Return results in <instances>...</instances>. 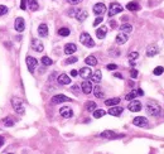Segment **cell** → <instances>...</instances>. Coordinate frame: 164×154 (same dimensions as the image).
Here are the masks:
<instances>
[{
  "instance_id": "obj_12",
  "label": "cell",
  "mask_w": 164,
  "mask_h": 154,
  "mask_svg": "<svg viewBox=\"0 0 164 154\" xmlns=\"http://www.w3.org/2000/svg\"><path fill=\"white\" fill-rule=\"evenodd\" d=\"M68 101H72V100L65 95H56L52 97V102L53 104H62V102H68Z\"/></svg>"
},
{
  "instance_id": "obj_30",
  "label": "cell",
  "mask_w": 164,
  "mask_h": 154,
  "mask_svg": "<svg viewBox=\"0 0 164 154\" xmlns=\"http://www.w3.org/2000/svg\"><path fill=\"white\" fill-rule=\"evenodd\" d=\"M3 124H4V126H6V128H10V126H13V125L15 124V121H14V119H13L12 116H6L4 120H3Z\"/></svg>"
},
{
  "instance_id": "obj_3",
  "label": "cell",
  "mask_w": 164,
  "mask_h": 154,
  "mask_svg": "<svg viewBox=\"0 0 164 154\" xmlns=\"http://www.w3.org/2000/svg\"><path fill=\"white\" fill-rule=\"evenodd\" d=\"M80 42L85 46V47H89V48H92L93 46H95V42H93V39L91 38V36L89 33H82L81 36H80Z\"/></svg>"
},
{
  "instance_id": "obj_2",
  "label": "cell",
  "mask_w": 164,
  "mask_h": 154,
  "mask_svg": "<svg viewBox=\"0 0 164 154\" xmlns=\"http://www.w3.org/2000/svg\"><path fill=\"white\" fill-rule=\"evenodd\" d=\"M12 106L19 115H23L25 113V109L23 106V101L19 97H12Z\"/></svg>"
},
{
  "instance_id": "obj_41",
  "label": "cell",
  "mask_w": 164,
  "mask_h": 154,
  "mask_svg": "<svg viewBox=\"0 0 164 154\" xmlns=\"http://www.w3.org/2000/svg\"><path fill=\"white\" fill-rule=\"evenodd\" d=\"M102 20H103V19H102V16H101V15H100V16H97V18L95 19V22H93V27H97V25H99L100 23H102Z\"/></svg>"
},
{
  "instance_id": "obj_38",
  "label": "cell",
  "mask_w": 164,
  "mask_h": 154,
  "mask_svg": "<svg viewBox=\"0 0 164 154\" xmlns=\"http://www.w3.org/2000/svg\"><path fill=\"white\" fill-rule=\"evenodd\" d=\"M138 57H139V53H138V52H131V53H129V61H135Z\"/></svg>"
},
{
  "instance_id": "obj_15",
  "label": "cell",
  "mask_w": 164,
  "mask_h": 154,
  "mask_svg": "<svg viewBox=\"0 0 164 154\" xmlns=\"http://www.w3.org/2000/svg\"><path fill=\"white\" fill-rule=\"evenodd\" d=\"M79 73H80V76L82 77L83 80H87V79H90V77H91L92 71H91L90 67H83V68H81V70H80Z\"/></svg>"
},
{
  "instance_id": "obj_23",
  "label": "cell",
  "mask_w": 164,
  "mask_h": 154,
  "mask_svg": "<svg viewBox=\"0 0 164 154\" xmlns=\"http://www.w3.org/2000/svg\"><path fill=\"white\" fill-rule=\"evenodd\" d=\"M115 40H116V43H117V44H125L126 42H127V34H125V33H120V34H117Z\"/></svg>"
},
{
  "instance_id": "obj_21",
  "label": "cell",
  "mask_w": 164,
  "mask_h": 154,
  "mask_svg": "<svg viewBox=\"0 0 164 154\" xmlns=\"http://www.w3.org/2000/svg\"><path fill=\"white\" fill-rule=\"evenodd\" d=\"M76 51H77V47H76V44H73V43H67V44L65 46V53H66V54H73Z\"/></svg>"
},
{
  "instance_id": "obj_31",
  "label": "cell",
  "mask_w": 164,
  "mask_h": 154,
  "mask_svg": "<svg viewBox=\"0 0 164 154\" xmlns=\"http://www.w3.org/2000/svg\"><path fill=\"white\" fill-rule=\"evenodd\" d=\"M92 113H93V117L95 119H100V117H102L103 115L106 114V111L102 110V109H96V110H93Z\"/></svg>"
},
{
  "instance_id": "obj_20",
  "label": "cell",
  "mask_w": 164,
  "mask_h": 154,
  "mask_svg": "<svg viewBox=\"0 0 164 154\" xmlns=\"http://www.w3.org/2000/svg\"><path fill=\"white\" fill-rule=\"evenodd\" d=\"M38 34H39V37H43V38H46L48 36V27H47V24H40L39 27H38Z\"/></svg>"
},
{
  "instance_id": "obj_14",
  "label": "cell",
  "mask_w": 164,
  "mask_h": 154,
  "mask_svg": "<svg viewBox=\"0 0 164 154\" xmlns=\"http://www.w3.org/2000/svg\"><path fill=\"white\" fill-rule=\"evenodd\" d=\"M14 28H15L16 32L22 33V32L24 30V28H25L24 19H23V18H16V19H15V23H14Z\"/></svg>"
},
{
  "instance_id": "obj_10",
  "label": "cell",
  "mask_w": 164,
  "mask_h": 154,
  "mask_svg": "<svg viewBox=\"0 0 164 154\" xmlns=\"http://www.w3.org/2000/svg\"><path fill=\"white\" fill-rule=\"evenodd\" d=\"M106 12V6H105V4L103 3H97V4H95V6H93V13L96 14V15H102L103 13Z\"/></svg>"
},
{
  "instance_id": "obj_1",
  "label": "cell",
  "mask_w": 164,
  "mask_h": 154,
  "mask_svg": "<svg viewBox=\"0 0 164 154\" xmlns=\"http://www.w3.org/2000/svg\"><path fill=\"white\" fill-rule=\"evenodd\" d=\"M145 109H146V113H148L149 115H152V116H159L160 113H162L160 105L158 104V102H155V101H148Z\"/></svg>"
},
{
  "instance_id": "obj_39",
  "label": "cell",
  "mask_w": 164,
  "mask_h": 154,
  "mask_svg": "<svg viewBox=\"0 0 164 154\" xmlns=\"http://www.w3.org/2000/svg\"><path fill=\"white\" fill-rule=\"evenodd\" d=\"M77 62V57H68L66 59V65H72V63H76Z\"/></svg>"
},
{
  "instance_id": "obj_43",
  "label": "cell",
  "mask_w": 164,
  "mask_h": 154,
  "mask_svg": "<svg viewBox=\"0 0 164 154\" xmlns=\"http://www.w3.org/2000/svg\"><path fill=\"white\" fill-rule=\"evenodd\" d=\"M67 3H70L71 5H77V4H80L82 0H66Z\"/></svg>"
},
{
  "instance_id": "obj_49",
  "label": "cell",
  "mask_w": 164,
  "mask_h": 154,
  "mask_svg": "<svg viewBox=\"0 0 164 154\" xmlns=\"http://www.w3.org/2000/svg\"><path fill=\"white\" fill-rule=\"evenodd\" d=\"M114 76H115V77H117V79H123L121 73H117V72H115V73H114Z\"/></svg>"
},
{
  "instance_id": "obj_8",
  "label": "cell",
  "mask_w": 164,
  "mask_h": 154,
  "mask_svg": "<svg viewBox=\"0 0 164 154\" xmlns=\"http://www.w3.org/2000/svg\"><path fill=\"white\" fill-rule=\"evenodd\" d=\"M25 62H27V66H28V70H29V72H34V70H36V67H37V65H38V61L34 57H30V56H28L27 57V59H25Z\"/></svg>"
},
{
  "instance_id": "obj_22",
  "label": "cell",
  "mask_w": 164,
  "mask_h": 154,
  "mask_svg": "<svg viewBox=\"0 0 164 154\" xmlns=\"http://www.w3.org/2000/svg\"><path fill=\"white\" fill-rule=\"evenodd\" d=\"M101 79H102V73L101 71H95L92 75H91V81L95 82V83H100L101 82Z\"/></svg>"
},
{
  "instance_id": "obj_13",
  "label": "cell",
  "mask_w": 164,
  "mask_h": 154,
  "mask_svg": "<svg viewBox=\"0 0 164 154\" xmlns=\"http://www.w3.org/2000/svg\"><path fill=\"white\" fill-rule=\"evenodd\" d=\"M59 114H61V116L65 117V119H70V117L73 116V111H72L71 107L65 106V107H62L61 110H59Z\"/></svg>"
},
{
  "instance_id": "obj_51",
  "label": "cell",
  "mask_w": 164,
  "mask_h": 154,
  "mask_svg": "<svg viewBox=\"0 0 164 154\" xmlns=\"http://www.w3.org/2000/svg\"><path fill=\"white\" fill-rule=\"evenodd\" d=\"M8 154H14V153H8Z\"/></svg>"
},
{
  "instance_id": "obj_29",
  "label": "cell",
  "mask_w": 164,
  "mask_h": 154,
  "mask_svg": "<svg viewBox=\"0 0 164 154\" xmlns=\"http://www.w3.org/2000/svg\"><path fill=\"white\" fill-rule=\"evenodd\" d=\"M85 62L87 63L89 66H96L97 65V59H96V57H95V56H89V57H86Z\"/></svg>"
},
{
  "instance_id": "obj_9",
  "label": "cell",
  "mask_w": 164,
  "mask_h": 154,
  "mask_svg": "<svg viewBox=\"0 0 164 154\" xmlns=\"http://www.w3.org/2000/svg\"><path fill=\"white\" fill-rule=\"evenodd\" d=\"M32 49L33 51H36V52H43L44 51V46H43V43L39 40V39H32Z\"/></svg>"
},
{
  "instance_id": "obj_48",
  "label": "cell",
  "mask_w": 164,
  "mask_h": 154,
  "mask_svg": "<svg viewBox=\"0 0 164 154\" xmlns=\"http://www.w3.org/2000/svg\"><path fill=\"white\" fill-rule=\"evenodd\" d=\"M77 75H79V72H77L76 70H72V71H71V76H72V77H76Z\"/></svg>"
},
{
  "instance_id": "obj_7",
  "label": "cell",
  "mask_w": 164,
  "mask_h": 154,
  "mask_svg": "<svg viewBox=\"0 0 164 154\" xmlns=\"http://www.w3.org/2000/svg\"><path fill=\"white\" fill-rule=\"evenodd\" d=\"M127 109L130 110L131 113H138V111H140V110H141V102L134 99V100L130 101V104L127 105Z\"/></svg>"
},
{
  "instance_id": "obj_44",
  "label": "cell",
  "mask_w": 164,
  "mask_h": 154,
  "mask_svg": "<svg viewBox=\"0 0 164 154\" xmlns=\"http://www.w3.org/2000/svg\"><path fill=\"white\" fill-rule=\"evenodd\" d=\"M106 68H107V70H117V66L114 65V63H110V65L106 66Z\"/></svg>"
},
{
  "instance_id": "obj_45",
  "label": "cell",
  "mask_w": 164,
  "mask_h": 154,
  "mask_svg": "<svg viewBox=\"0 0 164 154\" xmlns=\"http://www.w3.org/2000/svg\"><path fill=\"white\" fill-rule=\"evenodd\" d=\"M130 75H131L133 79H136V77H138V71L135 70V68H133V70L130 71Z\"/></svg>"
},
{
  "instance_id": "obj_35",
  "label": "cell",
  "mask_w": 164,
  "mask_h": 154,
  "mask_svg": "<svg viewBox=\"0 0 164 154\" xmlns=\"http://www.w3.org/2000/svg\"><path fill=\"white\" fill-rule=\"evenodd\" d=\"M42 63H43V66H51V65H53V61L49 57L44 56V57H42Z\"/></svg>"
},
{
  "instance_id": "obj_26",
  "label": "cell",
  "mask_w": 164,
  "mask_h": 154,
  "mask_svg": "<svg viewBox=\"0 0 164 154\" xmlns=\"http://www.w3.org/2000/svg\"><path fill=\"white\" fill-rule=\"evenodd\" d=\"M126 9L130 12H136V10H139V4L136 2H130L126 4Z\"/></svg>"
},
{
  "instance_id": "obj_32",
  "label": "cell",
  "mask_w": 164,
  "mask_h": 154,
  "mask_svg": "<svg viewBox=\"0 0 164 154\" xmlns=\"http://www.w3.org/2000/svg\"><path fill=\"white\" fill-rule=\"evenodd\" d=\"M86 110H87L89 113H92L93 110H96V102H93V101L86 102Z\"/></svg>"
},
{
  "instance_id": "obj_16",
  "label": "cell",
  "mask_w": 164,
  "mask_h": 154,
  "mask_svg": "<svg viewBox=\"0 0 164 154\" xmlns=\"http://www.w3.org/2000/svg\"><path fill=\"white\" fill-rule=\"evenodd\" d=\"M81 89H82V92L86 93V95H89V93L92 92V85L90 81H83L81 83Z\"/></svg>"
},
{
  "instance_id": "obj_24",
  "label": "cell",
  "mask_w": 164,
  "mask_h": 154,
  "mask_svg": "<svg viewBox=\"0 0 164 154\" xmlns=\"http://www.w3.org/2000/svg\"><path fill=\"white\" fill-rule=\"evenodd\" d=\"M106 33H107V28L106 27H100L97 30H96V36L99 39H103L106 37Z\"/></svg>"
},
{
  "instance_id": "obj_50",
  "label": "cell",
  "mask_w": 164,
  "mask_h": 154,
  "mask_svg": "<svg viewBox=\"0 0 164 154\" xmlns=\"http://www.w3.org/2000/svg\"><path fill=\"white\" fill-rule=\"evenodd\" d=\"M2 145H4V138L0 136V147H2Z\"/></svg>"
},
{
  "instance_id": "obj_36",
  "label": "cell",
  "mask_w": 164,
  "mask_h": 154,
  "mask_svg": "<svg viewBox=\"0 0 164 154\" xmlns=\"http://www.w3.org/2000/svg\"><path fill=\"white\" fill-rule=\"evenodd\" d=\"M136 95H138V93H136V90H135V91H131V92H129L127 95L125 96V99H126L127 101H131V100H134V99L136 97Z\"/></svg>"
},
{
  "instance_id": "obj_25",
  "label": "cell",
  "mask_w": 164,
  "mask_h": 154,
  "mask_svg": "<svg viewBox=\"0 0 164 154\" xmlns=\"http://www.w3.org/2000/svg\"><path fill=\"white\" fill-rule=\"evenodd\" d=\"M120 30H121V33H125V34H129V33H131L133 32V27H131V24H129V23H124L121 27H120Z\"/></svg>"
},
{
  "instance_id": "obj_42",
  "label": "cell",
  "mask_w": 164,
  "mask_h": 154,
  "mask_svg": "<svg viewBox=\"0 0 164 154\" xmlns=\"http://www.w3.org/2000/svg\"><path fill=\"white\" fill-rule=\"evenodd\" d=\"M27 3H28V0H22V3H20V9L22 10L27 9Z\"/></svg>"
},
{
  "instance_id": "obj_37",
  "label": "cell",
  "mask_w": 164,
  "mask_h": 154,
  "mask_svg": "<svg viewBox=\"0 0 164 154\" xmlns=\"http://www.w3.org/2000/svg\"><path fill=\"white\" fill-rule=\"evenodd\" d=\"M163 72H164V68H163L162 66H158V67H155V68H154V71H153V73H154L155 76H160Z\"/></svg>"
},
{
  "instance_id": "obj_34",
  "label": "cell",
  "mask_w": 164,
  "mask_h": 154,
  "mask_svg": "<svg viewBox=\"0 0 164 154\" xmlns=\"http://www.w3.org/2000/svg\"><path fill=\"white\" fill-rule=\"evenodd\" d=\"M70 33H71V30L68 29V28H61V29L58 30V34L61 37H68V36H70Z\"/></svg>"
},
{
  "instance_id": "obj_47",
  "label": "cell",
  "mask_w": 164,
  "mask_h": 154,
  "mask_svg": "<svg viewBox=\"0 0 164 154\" xmlns=\"http://www.w3.org/2000/svg\"><path fill=\"white\" fill-rule=\"evenodd\" d=\"M136 93H138V95H140V96H143V95H144V91H143L141 89H138V90H136Z\"/></svg>"
},
{
  "instance_id": "obj_28",
  "label": "cell",
  "mask_w": 164,
  "mask_h": 154,
  "mask_svg": "<svg viewBox=\"0 0 164 154\" xmlns=\"http://www.w3.org/2000/svg\"><path fill=\"white\" fill-rule=\"evenodd\" d=\"M92 91H93V95L96 96L97 99H102L103 96H105V93H103V91H102V89L100 86H96L95 89H92Z\"/></svg>"
},
{
  "instance_id": "obj_33",
  "label": "cell",
  "mask_w": 164,
  "mask_h": 154,
  "mask_svg": "<svg viewBox=\"0 0 164 154\" xmlns=\"http://www.w3.org/2000/svg\"><path fill=\"white\" fill-rule=\"evenodd\" d=\"M28 3H29V9H30V10H33V12L38 10L39 5H38V2H37V0H28Z\"/></svg>"
},
{
  "instance_id": "obj_11",
  "label": "cell",
  "mask_w": 164,
  "mask_h": 154,
  "mask_svg": "<svg viewBox=\"0 0 164 154\" xmlns=\"http://www.w3.org/2000/svg\"><path fill=\"white\" fill-rule=\"evenodd\" d=\"M159 53V48L157 44H150L148 48H146V56L148 57H154Z\"/></svg>"
},
{
  "instance_id": "obj_27",
  "label": "cell",
  "mask_w": 164,
  "mask_h": 154,
  "mask_svg": "<svg viewBox=\"0 0 164 154\" xmlns=\"http://www.w3.org/2000/svg\"><path fill=\"white\" fill-rule=\"evenodd\" d=\"M119 102H120V99H119V97H113V99H107V100L105 101V105L111 107V106H116Z\"/></svg>"
},
{
  "instance_id": "obj_46",
  "label": "cell",
  "mask_w": 164,
  "mask_h": 154,
  "mask_svg": "<svg viewBox=\"0 0 164 154\" xmlns=\"http://www.w3.org/2000/svg\"><path fill=\"white\" fill-rule=\"evenodd\" d=\"M72 91H73L75 93H79V86H77V85H75V86H72Z\"/></svg>"
},
{
  "instance_id": "obj_4",
  "label": "cell",
  "mask_w": 164,
  "mask_h": 154,
  "mask_svg": "<svg viewBox=\"0 0 164 154\" xmlns=\"http://www.w3.org/2000/svg\"><path fill=\"white\" fill-rule=\"evenodd\" d=\"M100 136L101 138H103V139H110V140H113V139H119V138H123V134H116L115 131H113V130H105V131H102L101 134H100Z\"/></svg>"
},
{
  "instance_id": "obj_40",
  "label": "cell",
  "mask_w": 164,
  "mask_h": 154,
  "mask_svg": "<svg viewBox=\"0 0 164 154\" xmlns=\"http://www.w3.org/2000/svg\"><path fill=\"white\" fill-rule=\"evenodd\" d=\"M8 13V8L5 5H0V16L2 15H5Z\"/></svg>"
},
{
  "instance_id": "obj_18",
  "label": "cell",
  "mask_w": 164,
  "mask_h": 154,
  "mask_svg": "<svg viewBox=\"0 0 164 154\" xmlns=\"http://www.w3.org/2000/svg\"><path fill=\"white\" fill-rule=\"evenodd\" d=\"M58 83L59 85H70L71 83V79H70V76L66 75V73H62V75H59L58 76V79H57Z\"/></svg>"
},
{
  "instance_id": "obj_19",
  "label": "cell",
  "mask_w": 164,
  "mask_h": 154,
  "mask_svg": "<svg viewBox=\"0 0 164 154\" xmlns=\"http://www.w3.org/2000/svg\"><path fill=\"white\" fill-rule=\"evenodd\" d=\"M87 12L86 10H83V9H79L77 10V13H76V15H75V18L79 20V22H83V20H86V18H87Z\"/></svg>"
},
{
  "instance_id": "obj_5",
  "label": "cell",
  "mask_w": 164,
  "mask_h": 154,
  "mask_svg": "<svg viewBox=\"0 0 164 154\" xmlns=\"http://www.w3.org/2000/svg\"><path fill=\"white\" fill-rule=\"evenodd\" d=\"M123 12V6L120 5L119 3H111L110 8H109V16H114L119 13Z\"/></svg>"
},
{
  "instance_id": "obj_17",
  "label": "cell",
  "mask_w": 164,
  "mask_h": 154,
  "mask_svg": "<svg viewBox=\"0 0 164 154\" xmlns=\"http://www.w3.org/2000/svg\"><path fill=\"white\" fill-rule=\"evenodd\" d=\"M123 111H124V109L120 107V106H111L107 113L110 115H113V116H120V115L123 114Z\"/></svg>"
},
{
  "instance_id": "obj_6",
  "label": "cell",
  "mask_w": 164,
  "mask_h": 154,
  "mask_svg": "<svg viewBox=\"0 0 164 154\" xmlns=\"http://www.w3.org/2000/svg\"><path fill=\"white\" fill-rule=\"evenodd\" d=\"M133 124L135 126H139V128H148L149 126V121L148 119L144 117V116H138L133 120Z\"/></svg>"
}]
</instances>
